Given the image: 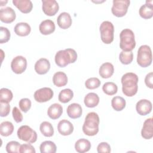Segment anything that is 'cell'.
Returning a JSON list of instances; mask_svg holds the SVG:
<instances>
[{
    "label": "cell",
    "instance_id": "obj_32",
    "mask_svg": "<svg viewBox=\"0 0 153 153\" xmlns=\"http://www.w3.org/2000/svg\"><path fill=\"white\" fill-rule=\"evenodd\" d=\"M74 97L73 91L70 88H65L60 91L59 94V100L63 103L69 102Z\"/></svg>",
    "mask_w": 153,
    "mask_h": 153
},
{
    "label": "cell",
    "instance_id": "obj_23",
    "mask_svg": "<svg viewBox=\"0 0 153 153\" xmlns=\"http://www.w3.org/2000/svg\"><path fill=\"white\" fill-rule=\"evenodd\" d=\"M14 31L16 35L20 36H26L30 33L31 27L27 23L20 22L16 25L14 28Z\"/></svg>",
    "mask_w": 153,
    "mask_h": 153
},
{
    "label": "cell",
    "instance_id": "obj_15",
    "mask_svg": "<svg viewBox=\"0 0 153 153\" xmlns=\"http://www.w3.org/2000/svg\"><path fill=\"white\" fill-rule=\"evenodd\" d=\"M57 130L60 134L63 136H68L72 133L74 131V126L69 121L64 119L59 122Z\"/></svg>",
    "mask_w": 153,
    "mask_h": 153
},
{
    "label": "cell",
    "instance_id": "obj_3",
    "mask_svg": "<svg viewBox=\"0 0 153 153\" xmlns=\"http://www.w3.org/2000/svg\"><path fill=\"white\" fill-rule=\"evenodd\" d=\"M77 53L72 48H66L58 51L54 57L56 64L61 68L66 66L69 63H74L77 59Z\"/></svg>",
    "mask_w": 153,
    "mask_h": 153
},
{
    "label": "cell",
    "instance_id": "obj_42",
    "mask_svg": "<svg viewBox=\"0 0 153 153\" xmlns=\"http://www.w3.org/2000/svg\"><path fill=\"white\" fill-rule=\"evenodd\" d=\"M98 153H109L111 152V146L107 142H101L97 147Z\"/></svg>",
    "mask_w": 153,
    "mask_h": 153
},
{
    "label": "cell",
    "instance_id": "obj_1",
    "mask_svg": "<svg viewBox=\"0 0 153 153\" xmlns=\"http://www.w3.org/2000/svg\"><path fill=\"white\" fill-rule=\"evenodd\" d=\"M122 91L124 95L128 97L134 96L138 89L137 75L133 72H127L124 74L121 77Z\"/></svg>",
    "mask_w": 153,
    "mask_h": 153
},
{
    "label": "cell",
    "instance_id": "obj_21",
    "mask_svg": "<svg viewBox=\"0 0 153 153\" xmlns=\"http://www.w3.org/2000/svg\"><path fill=\"white\" fill-rule=\"evenodd\" d=\"M68 115L72 119H76L79 118L82 113L81 106L79 103H73L70 104L66 109Z\"/></svg>",
    "mask_w": 153,
    "mask_h": 153
},
{
    "label": "cell",
    "instance_id": "obj_22",
    "mask_svg": "<svg viewBox=\"0 0 153 153\" xmlns=\"http://www.w3.org/2000/svg\"><path fill=\"white\" fill-rule=\"evenodd\" d=\"M114 68L112 63L105 62L103 63L99 68V73L100 76L103 78H109L113 75Z\"/></svg>",
    "mask_w": 153,
    "mask_h": 153
},
{
    "label": "cell",
    "instance_id": "obj_26",
    "mask_svg": "<svg viewBox=\"0 0 153 153\" xmlns=\"http://www.w3.org/2000/svg\"><path fill=\"white\" fill-rule=\"evenodd\" d=\"M90 142L84 138L78 139L75 144V149L79 153H84L88 152L91 148Z\"/></svg>",
    "mask_w": 153,
    "mask_h": 153
},
{
    "label": "cell",
    "instance_id": "obj_40",
    "mask_svg": "<svg viewBox=\"0 0 153 153\" xmlns=\"http://www.w3.org/2000/svg\"><path fill=\"white\" fill-rule=\"evenodd\" d=\"M19 152L20 153H35L36 151L34 148V147L30 144L28 143H25L20 145V149H19Z\"/></svg>",
    "mask_w": 153,
    "mask_h": 153
},
{
    "label": "cell",
    "instance_id": "obj_27",
    "mask_svg": "<svg viewBox=\"0 0 153 153\" xmlns=\"http://www.w3.org/2000/svg\"><path fill=\"white\" fill-rule=\"evenodd\" d=\"M84 102L88 108L96 107L99 103V97L95 93H89L84 97Z\"/></svg>",
    "mask_w": 153,
    "mask_h": 153
},
{
    "label": "cell",
    "instance_id": "obj_16",
    "mask_svg": "<svg viewBox=\"0 0 153 153\" xmlns=\"http://www.w3.org/2000/svg\"><path fill=\"white\" fill-rule=\"evenodd\" d=\"M139 14L145 19H151L153 16V1H146V3L139 8Z\"/></svg>",
    "mask_w": 153,
    "mask_h": 153
},
{
    "label": "cell",
    "instance_id": "obj_31",
    "mask_svg": "<svg viewBox=\"0 0 153 153\" xmlns=\"http://www.w3.org/2000/svg\"><path fill=\"white\" fill-rule=\"evenodd\" d=\"M39 130L41 133L45 137H51L54 134V128L50 122H42L39 126Z\"/></svg>",
    "mask_w": 153,
    "mask_h": 153
},
{
    "label": "cell",
    "instance_id": "obj_39",
    "mask_svg": "<svg viewBox=\"0 0 153 153\" xmlns=\"http://www.w3.org/2000/svg\"><path fill=\"white\" fill-rule=\"evenodd\" d=\"M19 106L22 111L27 112L31 108V101L27 98H23L19 101Z\"/></svg>",
    "mask_w": 153,
    "mask_h": 153
},
{
    "label": "cell",
    "instance_id": "obj_38",
    "mask_svg": "<svg viewBox=\"0 0 153 153\" xmlns=\"http://www.w3.org/2000/svg\"><path fill=\"white\" fill-rule=\"evenodd\" d=\"M1 33H0V43L3 44L8 42L11 36L10 30L5 27L1 26Z\"/></svg>",
    "mask_w": 153,
    "mask_h": 153
},
{
    "label": "cell",
    "instance_id": "obj_13",
    "mask_svg": "<svg viewBox=\"0 0 153 153\" xmlns=\"http://www.w3.org/2000/svg\"><path fill=\"white\" fill-rule=\"evenodd\" d=\"M152 103L147 99H141L139 100L136 105L137 112L142 116H145L149 114L152 111Z\"/></svg>",
    "mask_w": 153,
    "mask_h": 153
},
{
    "label": "cell",
    "instance_id": "obj_30",
    "mask_svg": "<svg viewBox=\"0 0 153 153\" xmlns=\"http://www.w3.org/2000/svg\"><path fill=\"white\" fill-rule=\"evenodd\" d=\"M126 102L125 99L121 96H115L111 100V105L116 111H121L126 107Z\"/></svg>",
    "mask_w": 153,
    "mask_h": 153
},
{
    "label": "cell",
    "instance_id": "obj_25",
    "mask_svg": "<svg viewBox=\"0 0 153 153\" xmlns=\"http://www.w3.org/2000/svg\"><path fill=\"white\" fill-rule=\"evenodd\" d=\"M53 82L54 85L58 87H63L68 83V76L63 72H57L53 76Z\"/></svg>",
    "mask_w": 153,
    "mask_h": 153
},
{
    "label": "cell",
    "instance_id": "obj_9",
    "mask_svg": "<svg viewBox=\"0 0 153 153\" xmlns=\"http://www.w3.org/2000/svg\"><path fill=\"white\" fill-rule=\"evenodd\" d=\"M27 68V60L22 56L15 57L11 62V68L16 74H21L25 71Z\"/></svg>",
    "mask_w": 153,
    "mask_h": 153
},
{
    "label": "cell",
    "instance_id": "obj_11",
    "mask_svg": "<svg viewBox=\"0 0 153 153\" xmlns=\"http://www.w3.org/2000/svg\"><path fill=\"white\" fill-rule=\"evenodd\" d=\"M42 9L45 14L54 16L59 11V5L56 0H42Z\"/></svg>",
    "mask_w": 153,
    "mask_h": 153
},
{
    "label": "cell",
    "instance_id": "obj_4",
    "mask_svg": "<svg viewBox=\"0 0 153 153\" xmlns=\"http://www.w3.org/2000/svg\"><path fill=\"white\" fill-rule=\"evenodd\" d=\"M120 47L124 51H131L136 46L134 34L130 29H123L120 34Z\"/></svg>",
    "mask_w": 153,
    "mask_h": 153
},
{
    "label": "cell",
    "instance_id": "obj_18",
    "mask_svg": "<svg viewBox=\"0 0 153 153\" xmlns=\"http://www.w3.org/2000/svg\"><path fill=\"white\" fill-rule=\"evenodd\" d=\"M56 29L55 24L51 20L47 19L41 22L39 26V32L44 35H47L54 32Z\"/></svg>",
    "mask_w": 153,
    "mask_h": 153
},
{
    "label": "cell",
    "instance_id": "obj_36",
    "mask_svg": "<svg viewBox=\"0 0 153 153\" xmlns=\"http://www.w3.org/2000/svg\"><path fill=\"white\" fill-rule=\"evenodd\" d=\"M100 81L96 77H91L87 79L85 82V86L87 88L93 90L98 88L100 85Z\"/></svg>",
    "mask_w": 153,
    "mask_h": 153
},
{
    "label": "cell",
    "instance_id": "obj_34",
    "mask_svg": "<svg viewBox=\"0 0 153 153\" xmlns=\"http://www.w3.org/2000/svg\"><path fill=\"white\" fill-rule=\"evenodd\" d=\"M13 97V94L10 90L7 88H2L0 90V102L9 103Z\"/></svg>",
    "mask_w": 153,
    "mask_h": 153
},
{
    "label": "cell",
    "instance_id": "obj_33",
    "mask_svg": "<svg viewBox=\"0 0 153 153\" xmlns=\"http://www.w3.org/2000/svg\"><path fill=\"white\" fill-rule=\"evenodd\" d=\"M102 90L106 94L112 96L117 93L118 87L113 82H106L103 84Z\"/></svg>",
    "mask_w": 153,
    "mask_h": 153
},
{
    "label": "cell",
    "instance_id": "obj_41",
    "mask_svg": "<svg viewBox=\"0 0 153 153\" xmlns=\"http://www.w3.org/2000/svg\"><path fill=\"white\" fill-rule=\"evenodd\" d=\"M10 112V106L8 103L0 102V115L2 117H7Z\"/></svg>",
    "mask_w": 153,
    "mask_h": 153
},
{
    "label": "cell",
    "instance_id": "obj_29",
    "mask_svg": "<svg viewBox=\"0 0 153 153\" xmlns=\"http://www.w3.org/2000/svg\"><path fill=\"white\" fill-rule=\"evenodd\" d=\"M14 131V126L11 122L5 121L1 123L0 133L2 136H8L11 135Z\"/></svg>",
    "mask_w": 153,
    "mask_h": 153
},
{
    "label": "cell",
    "instance_id": "obj_35",
    "mask_svg": "<svg viewBox=\"0 0 153 153\" xmlns=\"http://www.w3.org/2000/svg\"><path fill=\"white\" fill-rule=\"evenodd\" d=\"M119 59L122 64L128 65L133 60V53L132 51H122L120 53Z\"/></svg>",
    "mask_w": 153,
    "mask_h": 153
},
{
    "label": "cell",
    "instance_id": "obj_17",
    "mask_svg": "<svg viewBox=\"0 0 153 153\" xmlns=\"http://www.w3.org/2000/svg\"><path fill=\"white\" fill-rule=\"evenodd\" d=\"M141 136L145 139H150L153 137L152 118L146 119L143 124Z\"/></svg>",
    "mask_w": 153,
    "mask_h": 153
},
{
    "label": "cell",
    "instance_id": "obj_7",
    "mask_svg": "<svg viewBox=\"0 0 153 153\" xmlns=\"http://www.w3.org/2000/svg\"><path fill=\"white\" fill-rule=\"evenodd\" d=\"M18 137L29 143H34L37 140V133L30 127L27 125L20 126L17 131Z\"/></svg>",
    "mask_w": 153,
    "mask_h": 153
},
{
    "label": "cell",
    "instance_id": "obj_12",
    "mask_svg": "<svg viewBox=\"0 0 153 153\" xmlns=\"http://www.w3.org/2000/svg\"><path fill=\"white\" fill-rule=\"evenodd\" d=\"M15 11L10 7L2 8L0 10V20L5 23H11L16 19Z\"/></svg>",
    "mask_w": 153,
    "mask_h": 153
},
{
    "label": "cell",
    "instance_id": "obj_6",
    "mask_svg": "<svg viewBox=\"0 0 153 153\" xmlns=\"http://www.w3.org/2000/svg\"><path fill=\"white\" fill-rule=\"evenodd\" d=\"M101 39L106 44H109L114 41V27L109 21L103 22L99 28Z\"/></svg>",
    "mask_w": 153,
    "mask_h": 153
},
{
    "label": "cell",
    "instance_id": "obj_2",
    "mask_svg": "<svg viewBox=\"0 0 153 153\" xmlns=\"http://www.w3.org/2000/svg\"><path fill=\"white\" fill-rule=\"evenodd\" d=\"M99 117L97 113L89 112L86 115L82 126L83 133L89 136L96 135L99 131Z\"/></svg>",
    "mask_w": 153,
    "mask_h": 153
},
{
    "label": "cell",
    "instance_id": "obj_24",
    "mask_svg": "<svg viewBox=\"0 0 153 153\" xmlns=\"http://www.w3.org/2000/svg\"><path fill=\"white\" fill-rule=\"evenodd\" d=\"M63 112V108L59 103H53L49 106L47 110L48 116L53 120L59 118Z\"/></svg>",
    "mask_w": 153,
    "mask_h": 153
},
{
    "label": "cell",
    "instance_id": "obj_43",
    "mask_svg": "<svg viewBox=\"0 0 153 153\" xmlns=\"http://www.w3.org/2000/svg\"><path fill=\"white\" fill-rule=\"evenodd\" d=\"M12 115H13V117L14 121L16 123H19L23 121V115L17 107L15 106L13 108V109L12 110Z\"/></svg>",
    "mask_w": 153,
    "mask_h": 153
},
{
    "label": "cell",
    "instance_id": "obj_37",
    "mask_svg": "<svg viewBox=\"0 0 153 153\" xmlns=\"http://www.w3.org/2000/svg\"><path fill=\"white\" fill-rule=\"evenodd\" d=\"M20 144L17 141H10L8 142L5 146L6 151L8 153H17L19 152Z\"/></svg>",
    "mask_w": 153,
    "mask_h": 153
},
{
    "label": "cell",
    "instance_id": "obj_19",
    "mask_svg": "<svg viewBox=\"0 0 153 153\" xmlns=\"http://www.w3.org/2000/svg\"><path fill=\"white\" fill-rule=\"evenodd\" d=\"M72 19L70 14L67 12L61 13L57 18V23L58 26L63 29H66L72 25Z\"/></svg>",
    "mask_w": 153,
    "mask_h": 153
},
{
    "label": "cell",
    "instance_id": "obj_10",
    "mask_svg": "<svg viewBox=\"0 0 153 153\" xmlns=\"http://www.w3.org/2000/svg\"><path fill=\"white\" fill-rule=\"evenodd\" d=\"M54 92L49 87H43L35 91L33 96L35 100L39 103L46 102L53 97Z\"/></svg>",
    "mask_w": 153,
    "mask_h": 153
},
{
    "label": "cell",
    "instance_id": "obj_20",
    "mask_svg": "<svg viewBox=\"0 0 153 153\" xmlns=\"http://www.w3.org/2000/svg\"><path fill=\"white\" fill-rule=\"evenodd\" d=\"M13 4L23 13H30L33 8V4L30 0H13Z\"/></svg>",
    "mask_w": 153,
    "mask_h": 153
},
{
    "label": "cell",
    "instance_id": "obj_14",
    "mask_svg": "<svg viewBox=\"0 0 153 153\" xmlns=\"http://www.w3.org/2000/svg\"><path fill=\"white\" fill-rule=\"evenodd\" d=\"M34 69L35 72L39 75L45 74L50 69V63L48 59L41 58L36 62Z\"/></svg>",
    "mask_w": 153,
    "mask_h": 153
},
{
    "label": "cell",
    "instance_id": "obj_44",
    "mask_svg": "<svg viewBox=\"0 0 153 153\" xmlns=\"http://www.w3.org/2000/svg\"><path fill=\"white\" fill-rule=\"evenodd\" d=\"M152 79H153V73L151 72L146 75L145 78V83L148 87L151 89L153 88Z\"/></svg>",
    "mask_w": 153,
    "mask_h": 153
},
{
    "label": "cell",
    "instance_id": "obj_5",
    "mask_svg": "<svg viewBox=\"0 0 153 153\" xmlns=\"http://www.w3.org/2000/svg\"><path fill=\"white\" fill-rule=\"evenodd\" d=\"M152 55L150 47L148 45H141L137 51V64L142 68H146L152 63Z\"/></svg>",
    "mask_w": 153,
    "mask_h": 153
},
{
    "label": "cell",
    "instance_id": "obj_28",
    "mask_svg": "<svg viewBox=\"0 0 153 153\" xmlns=\"http://www.w3.org/2000/svg\"><path fill=\"white\" fill-rule=\"evenodd\" d=\"M39 149L41 153H55L57 147L53 142L46 140L41 143Z\"/></svg>",
    "mask_w": 153,
    "mask_h": 153
},
{
    "label": "cell",
    "instance_id": "obj_8",
    "mask_svg": "<svg viewBox=\"0 0 153 153\" xmlns=\"http://www.w3.org/2000/svg\"><path fill=\"white\" fill-rule=\"evenodd\" d=\"M130 4L129 0H114L111 8L112 13L118 17H123L126 14Z\"/></svg>",
    "mask_w": 153,
    "mask_h": 153
}]
</instances>
